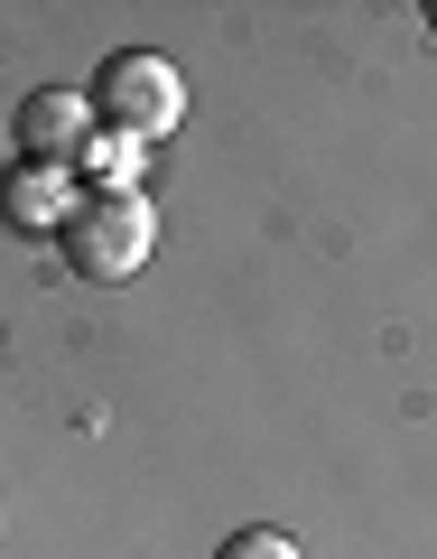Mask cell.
<instances>
[{
	"label": "cell",
	"instance_id": "obj_1",
	"mask_svg": "<svg viewBox=\"0 0 437 559\" xmlns=\"http://www.w3.org/2000/svg\"><path fill=\"white\" fill-rule=\"evenodd\" d=\"M94 112L112 121L121 140H159V131H178L186 84H178V66H168V57H149V47H121V57L94 75Z\"/></svg>",
	"mask_w": 437,
	"mask_h": 559
},
{
	"label": "cell",
	"instance_id": "obj_2",
	"mask_svg": "<svg viewBox=\"0 0 437 559\" xmlns=\"http://www.w3.org/2000/svg\"><path fill=\"white\" fill-rule=\"evenodd\" d=\"M65 252H75L84 280H131L139 261H149V205H139V197H94V205H75Z\"/></svg>",
	"mask_w": 437,
	"mask_h": 559
},
{
	"label": "cell",
	"instance_id": "obj_3",
	"mask_svg": "<svg viewBox=\"0 0 437 559\" xmlns=\"http://www.w3.org/2000/svg\"><path fill=\"white\" fill-rule=\"evenodd\" d=\"M84 140H94V103L65 94V84H47V94L20 103V150L38 168H75L84 159Z\"/></svg>",
	"mask_w": 437,
	"mask_h": 559
},
{
	"label": "cell",
	"instance_id": "obj_4",
	"mask_svg": "<svg viewBox=\"0 0 437 559\" xmlns=\"http://www.w3.org/2000/svg\"><path fill=\"white\" fill-rule=\"evenodd\" d=\"M223 559H299V540H279V532H233V540H223Z\"/></svg>",
	"mask_w": 437,
	"mask_h": 559
},
{
	"label": "cell",
	"instance_id": "obj_5",
	"mask_svg": "<svg viewBox=\"0 0 437 559\" xmlns=\"http://www.w3.org/2000/svg\"><path fill=\"white\" fill-rule=\"evenodd\" d=\"M428 28H437V10H428Z\"/></svg>",
	"mask_w": 437,
	"mask_h": 559
}]
</instances>
